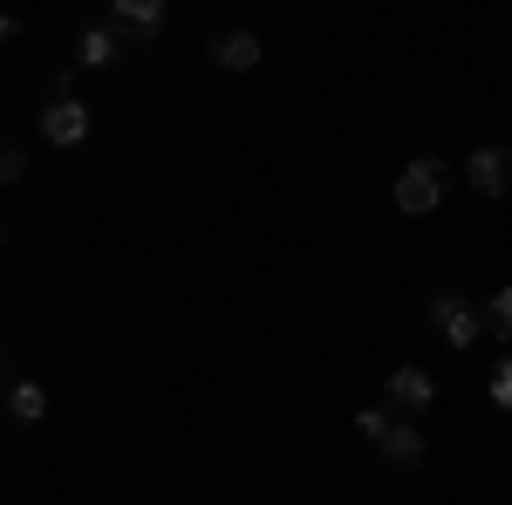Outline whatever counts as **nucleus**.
Listing matches in <instances>:
<instances>
[{"label":"nucleus","instance_id":"f257e3e1","mask_svg":"<svg viewBox=\"0 0 512 505\" xmlns=\"http://www.w3.org/2000/svg\"><path fill=\"white\" fill-rule=\"evenodd\" d=\"M437 205H444V164H437V157L403 164V178H396V212H403V219H424Z\"/></svg>","mask_w":512,"mask_h":505},{"label":"nucleus","instance_id":"f03ea898","mask_svg":"<svg viewBox=\"0 0 512 505\" xmlns=\"http://www.w3.org/2000/svg\"><path fill=\"white\" fill-rule=\"evenodd\" d=\"M424 321H431L451 349H472V342H478V308L458 294V287H437L431 301H424Z\"/></svg>","mask_w":512,"mask_h":505},{"label":"nucleus","instance_id":"7ed1b4c3","mask_svg":"<svg viewBox=\"0 0 512 505\" xmlns=\"http://www.w3.org/2000/svg\"><path fill=\"white\" fill-rule=\"evenodd\" d=\"M465 178H472V192L506 198L512 192V151H506V144H478V151L465 157Z\"/></svg>","mask_w":512,"mask_h":505},{"label":"nucleus","instance_id":"20e7f679","mask_svg":"<svg viewBox=\"0 0 512 505\" xmlns=\"http://www.w3.org/2000/svg\"><path fill=\"white\" fill-rule=\"evenodd\" d=\"M41 137H48L55 151H76L82 137H89V110H82L76 96H55V103L41 110Z\"/></svg>","mask_w":512,"mask_h":505},{"label":"nucleus","instance_id":"39448f33","mask_svg":"<svg viewBox=\"0 0 512 505\" xmlns=\"http://www.w3.org/2000/svg\"><path fill=\"white\" fill-rule=\"evenodd\" d=\"M117 41H151L164 28V0H117Z\"/></svg>","mask_w":512,"mask_h":505},{"label":"nucleus","instance_id":"423d86ee","mask_svg":"<svg viewBox=\"0 0 512 505\" xmlns=\"http://www.w3.org/2000/svg\"><path fill=\"white\" fill-rule=\"evenodd\" d=\"M260 55H267V48H260V35H253V28H233V35L212 41V62H219V69H233V76L260 69Z\"/></svg>","mask_w":512,"mask_h":505},{"label":"nucleus","instance_id":"0eeeda50","mask_svg":"<svg viewBox=\"0 0 512 505\" xmlns=\"http://www.w3.org/2000/svg\"><path fill=\"white\" fill-rule=\"evenodd\" d=\"M390 403L396 410H431V396H437V383L431 376H424V369H417V362H403V369H390Z\"/></svg>","mask_w":512,"mask_h":505},{"label":"nucleus","instance_id":"6e6552de","mask_svg":"<svg viewBox=\"0 0 512 505\" xmlns=\"http://www.w3.org/2000/svg\"><path fill=\"white\" fill-rule=\"evenodd\" d=\"M7 417H14V424H41V417H48V389L28 383V376H14V383H7Z\"/></svg>","mask_w":512,"mask_h":505},{"label":"nucleus","instance_id":"1a4fd4ad","mask_svg":"<svg viewBox=\"0 0 512 505\" xmlns=\"http://www.w3.org/2000/svg\"><path fill=\"white\" fill-rule=\"evenodd\" d=\"M117 28H82V41H76V62L82 69H110V62H117Z\"/></svg>","mask_w":512,"mask_h":505},{"label":"nucleus","instance_id":"9d476101","mask_svg":"<svg viewBox=\"0 0 512 505\" xmlns=\"http://www.w3.org/2000/svg\"><path fill=\"white\" fill-rule=\"evenodd\" d=\"M376 451H383L390 465H424V430L417 424H390V437H383Z\"/></svg>","mask_w":512,"mask_h":505},{"label":"nucleus","instance_id":"9b49d317","mask_svg":"<svg viewBox=\"0 0 512 505\" xmlns=\"http://www.w3.org/2000/svg\"><path fill=\"white\" fill-rule=\"evenodd\" d=\"M485 321H492V328H499V335L512 342V287H499V294H492V308H485Z\"/></svg>","mask_w":512,"mask_h":505},{"label":"nucleus","instance_id":"f8f14e48","mask_svg":"<svg viewBox=\"0 0 512 505\" xmlns=\"http://www.w3.org/2000/svg\"><path fill=\"white\" fill-rule=\"evenodd\" d=\"M390 410H362V417H355V430H362V437H369V444H383V437H390Z\"/></svg>","mask_w":512,"mask_h":505},{"label":"nucleus","instance_id":"ddd939ff","mask_svg":"<svg viewBox=\"0 0 512 505\" xmlns=\"http://www.w3.org/2000/svg\"><path fill=\"white\" fill-rule=\"evenodd\" d=\"M492 403H499V410H512V362H499V369H492Z\"/></svg>","mask_w":512,"mask_h":505}]
</instances>
